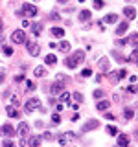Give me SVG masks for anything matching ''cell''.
<instances>
[{
    "label": "cell",
    "instance_id": "6da1fadb",
    "mask_svg": "<svg viewBox=\"0 0 138 147\" xmlns=\"http://www.w3.org/2000/svg\"><path fill=\"white\" fill-rule=\"evenodd\" d=\"M26 40V33H24V30H15L11 33V42L13 44H22Z\"/></svg>",
    "mask_w": 138,
    "mask_h": 147
},
{
    "label": "cell",
    "instance_id": "7a4b0ae2",
    "mask_svg": "<svg viewBox=\"0 0 138 147\" xmlns=\"http://www.w3.org/2000/svg\"><path fill=\"white\" fill-rule=\"evenodd\" d=\"M24 109H26V112H33V110H39V109H41V101L37 99V98H31V99H28V101H26Z\"/></svg>",
    "mask_w": 138,
    "mask_h": 147
},
{
    "label": "cell",
    "instance_id": "3957f363",
    "mask_svg": "<svg viewBox=\"0 0 138 147\" xmlns=\"http://www.w3.org/2000/svg\"><path fill=\"white\" fill-rule=\"evenodd\" d=\"M64 90V81H55L52 86H50V94L52 96H57V94H61V92Z\"/></svg>",
    "mask_w": 138,
    "mask_h": 147
},
{
    "label": "cell",
    "instance_id": "277c9868",
    "mask_svg": "<svg viewBox=\"0 0 138 147\" xmlns=\"http://www.w3.org/2000/svg\"><path fill=\"white\" fill-rule=\"evenodd\" d=\"M26 50H28V53H30L31 57H37V55L41 53V46L37 44V42H28L26 44Z\"/></svg>",
    "mask_w": 138,
    "mask_h": 147
},
{
    "label": "cell",
    "instance_id": "5b68a950",
    "mask_svg": "<svg viewBox=\"0 0 138 147\" xmlns=\"http://www.w3.org/2000/svg\"><path fill=\"white\" fill-rule=\"evenodd\" d=\"M22 11H24V15H26V17H35L37 13H39L33 4H24V6H22Z\"/></svg>",
    "mask_w": 138,
    "mask_h": 147
},
{
    "label": "cell",
    "instance_id": "8992f818",
    "mask_svg": "<svg viewBox=\"0 0 138 147\" xmlns=\"http://www.w3.org/2000/svg\"><path fill=\"white\" fill-rule=\"evenodd\" d=\"M98 127H99V121H98V119H90V121H87L85 125H83L81 132H89V131H94V129H98Z\"/></svg>",
    "mask_w": 138,
    "mask_h": 147
},
{
    "label": "cell",
    "instance_id": "52a82bcc",
    "mask_svg": "<svg viewBox=\"0 0 138 147\" xmlns=\"http://www.w3.org/2000/svg\"><path fill=\"white\" fill-rule=\"evenodd\" d=\"M28 132H30V125H28L26 121H20V123H18V127H17V134L24 138V136H28Z\"/></svg>",
    "mask_w": 138,
    "mask_h": 147
},
{
    "label": "cell",
    "instance_id": "ba28073f",
    "mask_svg": "<svg viewBox=\"0 0 138 147\" xmlns=\"http://www.w3.org/2000/svg\"><path fill=\"white\" fill-rule=\"evenodd\" d=\"M74 138H76L74 132H63V134H59V144H61V145H66L68 142L74 140Z\"/></svg>",
    "mask_w": 138,
    "mask_h": 147
},
{
    "label": "cell",
    "instance_id": "9c48e42d",
    "mask_svg": "<svg viewBox=\"0 0 138 147\" xmlns=\"http://www.w3.org/2000/svg\"><path fill=\"white\" fill-rule=\"evenodd\" d=\"M0 131H2V134H4V136H15V129L9 125V123L2 125V129H0Z\"/></svg>",
    "mask_w": 138,
    "mask_h": 147
},
{
    "label": "cell",
    "instance_id": "30bf717a",
    "mask_svg": "<svg viewBox=\"0 0 138 147\" xmlns=\"http://www.w3.org/2000/svg\"><path fill=\"white\" fill-rule=\"evenodd\" d=\"M110 107V101H107V99H101V101H98V105H96V109L99 110V112H105Z\"/></svg>",
    "mask_w": 138,
    "mask_h": 147
},
{
    "label": "cell",
    "instance_id": "8fae6325",
    "mask_svg": "<svg viewBox=\"0 0 138 147\" xmlns=\"http://www.w3.org/2000/svg\"><path fill=\"white\" fill-rule=\"evenodd\" d=\"M26 142H28V145L37 147V145H41V142H43V136H30Z\"/></svg>",
    "mask_w": 138,
    "mask_h": 147
},
{
    "label": "cell",
    "instance_id": "7c38bea8",
    "mask_svg": "<svg viewBox=\"0 0 138 147\" xmlns=\"http://www.w3.org/2000/svg\"><path fill=\"white\" fill-rule=\"evenodd\" d=\"M123 15H125L127 18H135L136 17V9L131 7V6H125V7H123Z\"/></svg>",
    "mask_w": 138,
    "mask_h": 147
},
{
    "label": "cell",
    "instance_id": "4fadbf2b",
    "mask_svg": "<svg viewBox=\"0 0 138 147\" xmlns=\"http://www.w3.org/2000/svg\"><path fill=\"white\" fill-rule=\"evenodd\" d=\"M101 22H103V24H114V22H118V15L116 13H110V15H107Z\"/></svg>",
    "mask_w": 138,
    "mask_h": 147
},
{
    "label": "cell",
    "instance_id": "5bb4252c",
    "mask_svg": "<svg viewBox=\"0 0 138 147\" xmlns=\"http://www.w3.org/2000/svg\"><path fill=\"white\" fill-rule=\"evenodd\" d=\"M6 112H7V116H9V118H18V110H17L15 105H7Z\"/></svg>",
    "mask_w": 138,
    "mask_h": 147
},
{
    "label": "cell",
    "instance_id": "9a60e30c",
    "mask_svg": "<svg viewBox=\"0 0 138 147\" xmlns=\"http://www.w3.org/2000/svg\"><path fill=\"white\" fill-rule=\"evenodd\" d=\"M57 46H59V52H63V53H68V52H70V42H68V40H61Z\"/></svg>",
    "mask_w": 138,
    "mask_h": 147
},
{
    "label": "cell",
    "instance_id": "2e32d148",
    "mask_svg": "<svg viewBox=\"0 0 138 147\" xmlns=\"http://www.w3.org/2000/svg\"><path fill=\"white\" fill-rule=\"evenodd\" d=\"M90 15H92V13L89 11V9H81V11H79V15H77V17H79V20L87 22V20H90Z\"/></svg>",
    "mask_w": 138,
    "mask_h": 147
},
{
    "label": "cell",
    "instance_id": "e0dca14e",
    "mask_svg": "<svg viewBox=\"0 0 138 147\" xmlns=\"http://www.w3.org/2000/svg\"><path fill=\"white\" fill-rule=\"evenodd\" d=\"M98 66H99V70H101V72H107V70H109V59L101 57L99 61H98Z\"/></svg>",
    "mask_w": 138,
    "mask_h": 147
},
{
    "label": "cell",
    "instance_id": "ac0fdd59",
    "mask_svg": "<svg viewBox=\"0 0 138 147\" xmlns=\"http://www.w3.org/2000/svg\"><path fill=\"white\" fill-rule=\"evenodd\" d=\"M127 30H129V24H127V22H120L118 28H116V35H123Z\"/></svg>",
    "mask_w": 138,
    "mask_h": 147
},
{
    "label": "cell",
    "instance_id": "d6986e66",
    "mask_svg": "<svg viewBox=\"0 0 138 147\" xmlns=\"http://www.w3.org/2000/svg\"><path fill=\"white\" fill-rule=\"evenodd\" d=\"M74 59L77 61V64H81L83 61H85V52H83V50H77V52H74Z\"/></svg>",
    "mask_w": 138,
    "mask_h": 147
},
{
    "label": "cell",
    "instance_id": "ffe728a7",
    "mask_svg": "<svg viewBox=\"0 0 138 147\" xmlns=\"http://www.w3.org/2000/svg\"><path fill=\"white\" fill-rule=\"evenodd\" d=\"M129 142H131V140H129L127 134H118V145H123V147H125V145H129Z\"/></svg>",
    "mask_w": 138,
    "mask_h": 147
},
{
    "label": "cell",
    "instance_id": "44dd1931",
    "mask_svg": "<svg viewBox=\"0 0 138 147\" xmlns=\"http://www.w3.org/2000/svg\"><path fill=\"white\" fill-rule=\"evenodd\" d=\"M33 74H35V77H46V74H48V72H46L44 66H37L35 70H33Z\"/></svg>",
    "mask_w": 138,
    "mask_h": 147
},
{
    "label": "cell",
    "instance_id": "7402d4cb",
    "mask_svg": "<svg viewBox=\"0 0 138 147\" xmlns=\"http://www.w3.org/2000/svg\"><path fill=\"white\" fill-rule=\"evenodd\" d=\"M31 31H33L35 35H41V31H43V24H41V22H35V24L31 26Z\"/></svg>",
    "mask_w": 138,
    "mask_h": 147
},
{
    "label": "cell",
    "instance_id": "603a6c76",
    "mask_svg": "<svg viewBox=\"0 0 138 147\" xmlns=\"http://www.w3.org/2000/svg\"><path fill=\"white\" fill-rule=\"evenodd\" d=\"M70 98H72L74 101H76L77 105H79V103H83V94H81V92H74V94L70 96Z\"/></svg>",
    "mask_w": 138,
    "mask_h": 147
},
{
    "label": "cell",
    "instance_id": "cb8c5ba5",
    "mask_svg": "<svg viewBox=\"0 0 138 147\" xmlns=\"http://www.w3.org/2000/svg\"><path fill=\"white\" fill-rule=\"evenodd\" d=\"M52 35H53V37H59V39H61V37L64 35V30H61V28L55 26V28H52Z\"/></svg>",
    "mask_w": 138,
    "mask_h": 147
},
{
    "label": "cell",
    "instance_id": "d4e9b609",
    "mask_svg": "<svg viewBox=\"0 0 138 147\" xmlns=\"http://www.w3.org/2000/svg\"><path fill=\"white\" fill-rule=\"evenodd\" d=\"M55 61H57V57H55L53 53H48V55L44 57V63H46V64H55Z\"/></svg>",
    "mask_w": 138,
    "mask_h": 147
},
{
    "label": "cell",
    "instance_id": "484cf974",
    "mask_svg": "<svg viewBox=\"0 0 138 147\" xmlns=\"http://www.w3.org/2000/svg\"><path fill=\"white\" fill-rule=\"evenodd\" d=\"M64 64H66L68 68H77V61H76L74 57H68L66 61H64Z\"/></svg>",
    "mask_w": 138,
    "mask_h": 147
},
{
    "label": "cell",
    "instance_id": "4316f807",
    "mask_svg": "<svg viewBox=\"0 0 138 147\" xmlns=\"http://www.w3.org/2000/svg\"><path fill=\"white\" fill-rule=\"evenodd\" d=\"M127 61H131V63H136V61H138V48H135V50L131 52V55H129Z\"/></svg>",
    "mask_w": 138,
    "mask_h": 147
},
{
    "label": "cell",
    "instance_id": "83f0119b",
    "mask_svg": "<svg viewBox=\"0 0 138 147\" xmlns=\"http://www.w3.org/2000/svg\"><path fill=\"white\" fill-rule=\"evenodd\" d=\"M107 132H109L110 136H118V129H116V127H112V125H109V127H107Z\"/></svg>",
    "mask_w": 138,
    "mask_h": 147
},
{
    "label": "cell",
    "instance_id": "f1b7e54d",
    "mask_svg": "<svg viewBox=\"0 0 138 147\" xmlns=\"http://www.w3.org/2000/svg\"><path fill=\"white\" fill-rule=\"evenodd\" d=\"M125 77H127V70H125V68H122V70L118 72V79H125Z\"/></svg>",
    "mask_w": 138,
    "mask_h": 147
},
{
    "label": "cell",
    "instance_id": "f546056e",
    "mask_svg": "<svg viewBox=\"0 0 138 147\" xmlns=\"http://www.w3.org/2000/svg\"><path fill=\"white\" fill-rule=\"evenodd\" d=\"M109 79L112 81V83H116V81H118V72H110V74H109Z\"/></svg>",
    "mask_w": 138,
    "mask_h": 147
},
{
    "label": "cell",
    "instance_id": "4dcf8cb0",
    "mask_svg": "<svg viewBox=\"0 0 138 147\" xmlns=\"http://www.w3.org/2000/svg\"><path fill=\"white\" fill-rule=\"evenodd\" d=\"M123 114H125V118H127V119H131L133 116H135V112H133L131 109H125V110H123Z\"/></svg>",
    "mask_w": 138,
    "mask_h": 147
},
{
    "label": "cell",
    "instance_id": "1f68e13d",
    "mask_svg": "<svg viewBox=\"0 0 138 147\" xmlns=\"http://www.w3.org/2000/svg\"><path fill=\"white\" fill-rule=\"evenodd\" d=\"M68 99H70V94H68V92H61V101H63V103H64V101H68Z\"/></svg>",
    "mask_w": 138,
    "mask_h": 147
},
{
    "label": "cell",
    "instance_id": "d6a6232c",
    "mask_svg": "<svg viewBox=\"0 0 138 147\" xmlns=\"http://www.w3.org/2000/svg\"><path fill=\"white\" fill-rule=\"evenodd\" d=\"M26 90H35V83L33 81H26Z\"/></svg>",
    "mask_w": 138,
    "mask_h": 147
},
{
    "label": "cell",
    "instance_id": "836d02e7",
    "mask_svg": "<svg viewBox=\"0 0 138 147\" xmlns=\"http://www.w3.org/2000/svg\"><path fill=\"white\" fill-rule=\"evenodd\" d=\"M81 76H83V77H90V76H92V70H90V68H85V70L81 72Z\"/></svg>",
    "mask_w": 138,
    "mask_h": 147
},
{
    "label": "cell",
    "instance_id": "e575fe53",
    "mask_svg": "<svg viewBox=\"0 0 138 147\" xmlns=\"http://www.w3.org/2000/svg\"><path fill=\"white\" fill-rule=\"evenodd\" d=\"M101 96H103V90H101V88H96V90H94V98H96V99H99Z\"/></svg>",
    "mask_w": 138,
    "mask_h": 147
},
{
    "label": "cell",
    "instance_id": "d590c367",
    "mask_svg": "<svg viewBox=\"0 0 138 147\" xmlns=\"http://www.w3.org/2000/svg\"><path fill=\"white\" fill-rule=\"evenodd\" d=\"M52 121L53 123H61V116H59V112H55L53 116H52Z\"/></svg>",
    "mask_w": 138,
    "mask_h": 147
},
{
    "label": "cell",
    "instance_id": "8d00e7d4",
    "mask_svg": "<svg viewBox=\"0 0 138 147\" xmlns=\"http://www.w3.org/2000/svg\"><path fill=\"white\" fill-rule=\"evenodd\" d=\"M59 18H61V15H59V13H50V20H59Z\"/></svg>",
    "mask_w": 138,
    "mask_h": 147
},
{
    "label": "cell",
    "instance_id": "74e56055",
    "mask_svg": "<svg viewBox=\"0 0 138 147\" xmlns=\"http://www.w3.org/2000/svg\"><path fill=\"white\" fill-rule=\"evenodd\" d=\"M94 7L101 9V7H103V0H94Z\"/></svg>",
    "mask_w": 138,
    "mask_h": 147
},
{
    "label": "cell",
    "instance_id": "f35d334b",
    "mask_svg": "<svg viewBox=\"0 0 138 147\" xmlns=\"http://www.w3.org/2000/svg\"><path fill=\"white\" fill-rule=\"evenodd\" d=\"M11 105H15V107L18 105V96H17V94H13V96H11Z\"/></svg>",
    "mask_w": 138,
    "mask_h": 147
},
{
    "label": "cell",
    "instance_id": "ab89813d",
    "mask_svg": "<svg viewBox=\"0 0 138 147\" xmlns=\"http://www.w3.org/2000/svg\"><path fill=\"white\" fill-rule=\"evenodd\" d=\"M43 140H53L52 132H43Z\"/></svg>",
    "mask_w": 138,
    "mask_h": 147
},
{
    "label": "cell",
    "instance_id": "60d3db41",
    "mask_svg": "<svg viewBox=\"0 0 138 147\" xmlns=\"http://www.w3.org/2000/svg\"><path fill=\"white\" fill-rule=\"evenodd\" d=\"M4 53H6V55H13V48H11V46H6V48H4Z\"/></svg>",
    "mask_w": 138,
    "mask_h": 147
},
{
    "label": "cell",
    "instance_id": "b9f144b4",
    "mask_svg": "<svg viewBox=\"0 0 138 147\" xmlns=\"http://www.w3.org/2000/svg\"><path fill=\"white\" fill-rule=\"evenodd\" d=\"M127 90L131 92V94H136V92H138V86H136V85H131V86H129Z\"/></svg>",
    "mask_w": 138,
    "mask_h": 147
},
{
    "label": "cell",
    "instance_id": "7bdbcfd3",
    "mask_svg": "<svg viewBox=\"0 0 138 147\" xmlns=\"http://www.w3.org/2000/svg\"><path fill=\"white\" fill-rule=\"evenodd\" d=\"M2 144H4V145H6V147H11V145H13V142H11V140H4V142H2Z\"/></svg>",
    "mask_w": 138,
    "mask_h": 147
},
{
    "label": "cell",
    "instance_id": "ee69618b",
    "mask_svg": "<svg viewBox=\"0 0 138 147\" xmlns=\"http://www.w3.org/2000/svg\"><path fill=\"white\" fill-rule=\"evenodd\" d=\"M22 79H24V76H17V77H15V81H17V83H20Z\"/></svg>",
    "mask_w": 138,
    "mask_h": 147
},
{
    "label": "cell",
    "instance_id": "f6af8a7d",
    "mask_svg": "<svg viewBox=\"0 0 138 147\" xmlns=\"http://www.w3.org/2000/svg\"><path fill=\"white\" fill-rule=\"evenodd\" d=\"M4 77H6V76H4V72H0V83L4 81Z\"/></svg>",
    "mask_w": 138,
    "mask_h": 147
},
{
    "label": "cell",
    "instance_id": "bcb514c9",
    "mask_svg": "<svg viewBox=\"0 0 138 147\" xmlns=\"http://www.w3.org/2000/svg\"><path fill=\"white\" fill-rule=\"evenodd\" d=\"M2 28H4V22L0 20V33H2Z\"/></svg>",
    "mask_w": 138,
    "mask_h": 147
},
{
    "label": "cell",
    "instance_id": "7dc6e473",
    "mask_svg": "<svg viewBox=\"0 0 138 147\" xmlns=\"http://www.w3.org/2000/svg\"><path fill=\"white\" fill-rule=\"evenodd\" d=\"M57 2H59V4H66L68 0H57Z\"/></svg>",
    "mask_w": 138,
    "mask_h": 147
},
{
    "label": "cell",
    "instance_id": "c3c4849f",
    "mask_svg": "<svg viewBox=\"0 0 138 147\" xmlns=\"http://www.w3.org/2000/svg\"><path fill=\"white\" fill-rule=\"evenodd\" d=\"M127 2H133V0H127Z\"/></svg>",
    "mask_w": 138,
    "mask_h": 147
},
{
    "label": "cell",
    "instance_id": "681fc988",
    "mask_svg": "<svg viewBox=\"0 0 138 147\" xmlns=\"http://www.w3.org/2000/svg\"><path fill=\"white\" fill-rule=\"evenodd\" d=\"M136 63H138V61H136Z\"/></svg>",
    "mask_w": 138,
    "mask_h": 147
}]
</instances>
